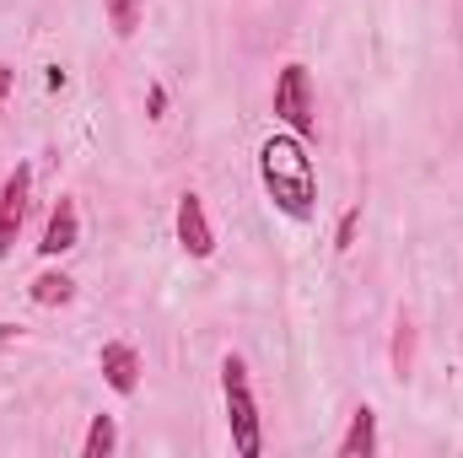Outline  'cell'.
<instances>
[{
    "label": "cell",
    "mask_w": 463,
    "mask_h": 458,
    "mask_svg": "<svg viewBox=\"0 0 463 458\" xmlns=\"http://www.w3.org/2000/svg\"><path fill=\"white\" fill-rule=\"evenodd\" d=\"M355 232H361V205H350L345 216H340V232H335V248H340V253L355 248Z\"/></svg>",
    "instance_id": "cell-12"
},
{
    "label": "cell",
    "mask_w": 463,
    "mask_h": 458,
    "mask_svg": "<svg viewBox=\"0 0 463 458\" xmlns=\"http://www.w3.org/2000/svg\"><path fill=\"white\" fill-rule=\"evenodd\" d=\"M76 243H81V211H76V200H71V195H60V200H54V211H49V227H43L38 253H43V259H60V253H71Z\"/></svg>",
    "instance_id": "cell-6"
},
{
    "label": "cell",
    "mask_w": 463,
    "mask_h": 458,
    "mask_svg": "<svg viewBox=\"0 0 463 458\" xmlns=\"http://www.w3.org/2000/svg\"><path fill=\"white\" fill-rule=\"evenodd\" d=\"M118 448V421L114 415H92L87 437H81V458H109Z\"/></svg>",
    "instance_id": "cell-10"
},
{
    "label": "cell",
    "mask_w": 463,
    "mask_h": 458,
    "mask_svg": "<svg viewBox=\"0 0 463 458\" xmlns=\"http://www.w3.org/2000/svg\"><path fill=\"white\" fill-rule=\"evenodd\" d=\"M146 109H151V119L167 114V87H162V81H151V92H146Z\"/></svg>",
    "instance_id": "cell-13"
},
{
    "label": "cell",
    "mask_w": 463,
    "mask_h": 458,
    "mask_svg": "<svg viewBox=\"0 0 463 458\" xmlns=\"http://www.w3.org/2000/svg\"><path fill=\"white\" fill-rule=\"evenodd\" d=\"M71 297H76V281H71L65 270H43V275L33 281V302H38V308H65Z\"/></svg>",
    "instance_id": "cell-9"
},
{
    "label": "cell",
    "mask_w": 463,
    "mask_h": 458,
    "mask_svg": "<svg viewBox=\"0 0 463 458\" xmlns=\"http://www.w3.org/2000/svg\"><path fill=\"white\" fill-rule=\"evenodd\" d=\"M259 178H264V195L275 200L280 216L291 222H313L318 211V173H313V157H307V140L302 135H269L259 146Z\"/></svg>",
    "instance_id": "cell-1"
},
{
    "label": "cell",
    "mask_w": 463,
    "mask_h": 458,
    "mask_svg": "<svg viewBox=\"0 0 463 458\" xmlns=\"http://www.w3.org/2000/svg\"><path fill=\"white\" fill-rule=\"evenodd\" d=\"M222 399H227V426H232V448L237 458H259L264 453V426H259V399L248 383V361L227 356L222 361Z\"/></svg>",
    "instance_id": "cell-2"
},
{
    "label": "cell",
    "mask_w": 463,
    "mask_h": 458,
    "mask_svg": "<svg viewBox=\"0 0 463 458\" xmlns=\"http://www.w3.org/2000/svg\"><path fill=\"white\" fill-rule=\"evenodd\" d=\"M98 367H103V383H109L114 394H124V399L140 388V350L129 340H109L98 350Z\"/></svg>",
    "instance_id": "cell-7"
},
{
    "label": "cell",
    "mask_w": 463,
    "mask_h": 458,
    "mask_svg": "<svg viewBox=\"0 0 463 458\" xmlns=\"http://www.w3.org/2000/svg\"><path fill=\"white\" fill-rule=\"evenodd\" d=\"M103 11H109L118 38H135L140 33V16H146V0H103Z\"/></svg>",
    "instance_id": "cell-11"
},
{
    "label": "cell",
    "mask_w": 463,
    "mask_h": 458,
    "mask_svg": "<svg viewBox=\"0 0 463 458\" xmlns=\"http://www.w3.org/2000/svg\"><path fill=\"white\" fill-rule=\"evenodd\" d=\"M340 458H372L377 453V410L372 405H361L355 415H350L345 437H340V448H335Z\"/></svg>",
    "instance_id": "cell-8"
},
{
    "label": "cell",
    "mask_w": 463,
    "mask_h": 458,
    "mask_svg": "<svg viewBox=\"0 0 463 458\" xmlns=\"http://www.w3.org/2000/svg\"><path fill=\"white\" fill-rule=\"evenodd\" d=\"M178 248L189 253V259H211L216 253V227H211V216H205V200L194 195V189H184L178 195Z\"/></svg>",
    "instance_id": "cell-5"
},
{
    "label": "cell",
    "mask_w": 463,
    "mask_h": 458,
    "mask_svg": "<svg viewBox=\"0 0 463 458\" xmlns=\"http://www.w3.org/2000/svg\"><path fill=\"white\" fill-rule=\"evenodd\" d=\"M275 119H280L291 135H302V140H313V135H318V114H313V76H307V65H302V60H291V65L275 76Z\"/></svg>",
    "instance_id": "cell-3"
},
{
    "label": "cell",
    "mask_w": 463,
    "mask_h": 458,
    "mask_svg": "<svg viewBox=\"0 0 463 458\" xmlns=\"http://www.w3.org/2000/svg\"><path fill=\"white\" fill-rule=\"evenodd\" d=\"M5 92H11V71H0V98H5Z\"/></svg>",
    "instance_id": "cell-14"
},
{
    "label": "cell",
    "mask_w": 463,
    "mask_h": 458,
    "mask_svg": "<svg viewBox=\"0 0 463 458\" xmlns=\"http://www.w3.org/2000/svg\"><path fill=\"white\" fill-rule=\"evenodd\" d=\"M27 189H33V167L16 162V167L5 173V184H0V259L16 248V232L27 222Z\"/></svg>",
    "instance_id": "cell-4"
}]
</instances>
